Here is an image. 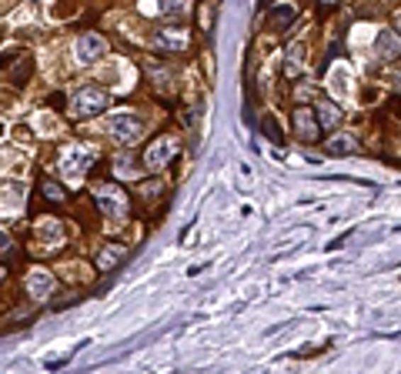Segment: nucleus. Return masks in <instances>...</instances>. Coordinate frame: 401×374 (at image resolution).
I'll return each mask as SVG.
<instances>
[{"instance_id": "nucleus-21", "label": "nucleus", "mask_w": 401, "mask_h": 374, "mask_svg": "<svg viewBox=\"0 0 401 374\" xmlns=\"http://www.w3.org/2000/svg\"><path fill=\"white\" fill-rule=\"evenodd\" d=\"M395 30H398V34H401V21H398V27H395Z\"/></svg>"}, {"instance_id": "nucleus-19", "label": "nucleus", "mask_w": 401, "mask_h": 374, "mask_svg": "<svg viewBox=\"0 0 401 374\" xmlns=\"http://www.w3.org/2000/svg\"><path fill=\"white\" fill-rule=\"evenodd\" d=\"M391 81H395V87L401 91V70H395V74H391Z\"/></svg>"}, {"instance_id": "nucleus-4", "label": "nucleus", "mask_w": 401, "mask_h": 374, "mask_svg": "<svg viewBox=\"0 0 401 374\" xmlns=\"http://www.w3.org/2000/svg\"><path fill=\"white\" fill-rule=\"evenodd\" d=\"M107 91L104 87H84V91H77V97H74V114L77 117H91V114H101L107 107Z\"/></svg>"}, {"instance_id": "nucleus-15", "label": "nucleus", "mask_w": 401, "mask_h": 374, "mask_svg": "<svg viewBox=\"0 0 401 374\" xmlns=\"http://www.w3.org/2000/svg\"><path fill=\"white\" fill-rule=\"evenodd\" d=\"M118 257H120V247H107L104 254L97 257V268H101V271H111V264H114Z\"/></svg>"}, {"instance_id": "nucleus-3", "label": "nucleus", "mask_w": 401, "mask_h": 374, "mask_svg": "<svg viewBox=\"0 0 401 374\" xmlns=\"http://www.w3.org/2000/svg\"><path fill=\"white\" fill-rule=\"evenodd\" d=\"M177 154V137H171V134H164V137H157L154 144H147V151H144V167L147 171H161V167H167L171 164V157Z\"/></svg>"}, {"instance_id": "nucleus-8", "label": "nucleus", "mask_w": 401, "mask_h": 374, "mask_svg": "<svg viewBox=\"0 0 401 374\" xmlns=\"http://www.w3.org/2000/svg\"><path fill=\"white\" fill-rule=\"evenodd\" d=\"M27 294L34 298V301H47L50 294H54V274L50 271H30L27 274Z\"/></svg>"}, {"instance_id": "nucleus-17", "label": "nucleus", "mask_w": 401, "mask_h": 374, "mask_svg": "<svg viewBox=\"0 0 401 374\" xmlns=\"http://www.w3.org/2000/svg\"><path fill=\"white\" fill-rule=\"evenodd\" d=\"M378 54H391V57H395V54H398V44H395L388 34H381L378 37Z\"/></svg>"}, {"instance_id": "nucleus-22", "label": "nucleus", "mask_w": 401, "mask_h": 374, "mask_svg": "<svg viewBox=\"0 0 401 374\" xmlns=\"http://www.w3.org/2000/svg\"><path fill=\"white\" fill-rule=\"evenodd\" d=\"M0 278H4V271H0Z\"/></svg>"}, {"instance_id": "nucleus-14", "label": "nucleus", "mask_w": 401, "mask_h": 374, "mask_svg": "<svg viewBox=\"0 0 401 374\" xmlns=\"http://www.w3.org/2000/svg\"><path fill=\"white\" fill-rule=\"evenodd\" d=\"M261 134L271 140V144H284V130H281V124H278V117L274 114H264V120H261Z\"/></svg>"}, {"instance_id": "nucleus-6", "label": "nucleus", "mask_w": 401, "mask_h": 374, "mask_svg": "<svg viewBox=\"0 0 401 374\" xmlns=\"http://www.w3.org/2000/svg\"><path fill=\"white\" fill-rule=\"evenodd\" d=\"M107 54V40L101 34H84L77 37V44H74V57L81 60V64H94Z\"/></svg>"}, {"instance_id": "nucleus-20", "label": "nucleus", "mask_w": 401, "mask_h": 374, "mask_svg": "<svg viewBox=\"0 0 401 374\" xmlns=\"http://www.w3.org/2000/svg\"><path fill=\"white\" fill-rule=\"evenodd\" d=\"M4 247H7V234L0 231V251H4Z\"/></svg>"}, {"instance_id": "nucleus-12", "label": "nucleus", "mask_w": 401, "mask_h": 374, "mask_svg": "<svg viewBox=\"0 0 401 374\" xmlns=\"http://www.w3.org/2000/svg\"><path fill=\"white\" fill-rule=\"evenodd\" d=\"M358 151V137L354 134H334L328 140V154H354Z\"/></svg>"}, {"instance_id": "nucleus-7", "label": "nucleus", "mask_w": 401, "mask_h": 374, "mask_svg": "<svg viewBox=\"0 0 401 374\" xmlns=\"http://www.w3.org/2000/svg\"><path fill=\"white\" fill-rule=\"evenodd\" d=\"M188 11V0H144L141 4V13H147V17H184Z\"/></svg>"}, {"instance_id": "nucleus-11", "label": "nucleus", "mask_w": 401, "mask_h": 374, "mask_svg": "<svg viewBox=\"0 0 401 374\" xmlns=\"http://www.w3.org/2000/svg\"><path fill=\"white\" fill-rule=\"evenodd\" d=\"M341 107L338 104H321L318 107V124H321V130H334L338 124H341Z\"/></svg>"}, {"instance_id": "nucleus-18", "label": "nucleus", "mask_w": 401, "mask_h": 374, "mask_svg": "<svg viewBox=\"0 0 401 374\" xmlns=\"http://www.w3.org/2000/svg\"><path fill=\"white\" fill-rule=\"evenodd\" d=\"M44 198H50V200H64V191H60L54 181H44Z\"/></svg>"}, {"instance_id": "nucleus-1", "label": "nucleus", "mask_w": 401, "mask_h": 374, "mask_svg": "<svg viewBox=\"0 0 401 374\" xmlns=\"http://www.w3.org/2000/svg\"><path fill=\"white\" fill-rule=\"evenodd\" d=\"M94 200H97V208L104 210L107 217H128V210H130L128 191H124V187H118V184L94 187Z\"/></svg>"}, {"instance_id": "nucleus-2", "label": "nucleus", "mask_w": 401, "mask_h": 374, "mask_svg": "<svg viewBox=\"0 0 401 374\" xmlns=\"http://www.w3.org/2000/svg\"><path fill=\"white\" fill-rule=\"evenodd\" d=\"M107 130L118 144H137L144 137V120L134 114H114L107 120Z\"/></svg>"}, {"instance_id": "nucleus-10", "label": "nucleus", "mask_w": 401, "mask_h": 374, "mask_svg": "<svg viewBox=\"0 0 401 374\" xmlns=\"http://www.w3.org/2000/svg\"><path fill=\"white\" fill-rule=\"evenodd\" d=\"M154 50H184L188 47V37L184 30H174V27H164V30H157L151 40Z\"/></svg>"}, {"instance_id": "nucleus-5", "label": "nucleus", "mask_w": 401, "mask_h": 374, "mask_svg": "<svg viewBox=\"0 0 401 374\" xmlns=\"http://www.w3.org/2000/svg\"><path fill=\"white\" fill-rule=\"evenodd\" d=\"M97 154L91 151V147H71V151L64 154V157H60V174L64 177H81L84 171H87V164L94 161Z\"/></svg>"}, {"instance_id": "nucleus-13", "label": "nucleus", "mask_w": 401, "mask_h": 374, "mask_svg": "<svg viewBox=\"0 0 401 374\" xmlns=\"http://www.w3.org/2000/svg\"><path fill=\"white\" fill-rule=\"evenodd\" d=\"M30 74H34V60L30 57H17V67L11 64V81L17 84V87H24V84L30 81Z\"/></svg>"}, {"instance_id": "nucleus-9", "label": "nucleus", "mask_w": 401, "mask_h": 374, "mask_svg": "<svg viewBox=\"0 0 401 374\" xmlns=\"http://www.w3.org/2000/svg\"><path fill=\"white\" fill-rule=\"evenodd\" d=\"M295 130H298V137H301V140H318L321 137L318 117L311 114L307 107H298V110H295Z\"/></svg>"}, {"instance_id": "nucleus-16", "label": "nucleus", "mask_w": 401, "mask_h": 374, "mask_svg": "<svg viewBox=\"0 0 401 374\" xmlns=\"http://www.w3.org/2000/svg\"><path fill=\"white\" fill-rule=\"evenodd\" d=\"M291 21H295V7H278V11H274V23H278V27H288Z\"/></svg>"}]
</instances>
